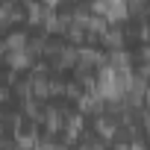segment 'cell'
I'll return each instance as SVG.
<instances>
[{
	"label": "cell",
	"instance_id": "52a82bcc",
	"mask_svg": "<svg viewBox=\"0 0 150 150\" xmlns=\"http://www.w3.org/2000/svg\"><path fill=\"white\" fill-rule=\"evenodd\" d=\"M0 135H3V124H0Z\"/></svg>",
	"mask_w": 150,
	"mask_h": 150
},
{
	"label": "cell",
	"instance_id": "8992f818",
	"mask_svg": "<svg viewBox=\"0 0 150 150\" xmlns=\"http://www.w3.org/2000/svg\"><path fill=\"white\" fill-rule=\"evenodd\" d=\"M80 150H103V147H97V144H88V147H80Z\"/></svg>",
	"mask_w": 150,
	"mask_h": 150
},
{
	"label": "cell",
	"instance_id": "5b68a950",
	"mask_svg": "<svg viewBox=\"0 0 150 150\" xmlns=\"http://www.w3.org/2000/svg\"><path fill=\"white\" fill-rule=\"evenodd\" d=\"M59 3H62V0H41V6H44V9H47V12H50V9H53V6H59Z\"/></svg>",
	"mask_w": 150,
	"mask_h": 150
},
{
	"label": "cell",
	"instance_id": "ba28073f",
	"mask_svg": "<svg viewBox=\"0 0 150 150\" xmlns=\"http://www.w3.org/2000/svg\"><path fill=\"white\" fill-rule=\"evenodd\" d=\"M135 3H141V0H135Z\"/></svg>",
	"mask_w": 150,
	"mask_h": 150
},
{
	"label": "cell",
	"instance_id": "6da1fadb",
	"mask_svg": "<svg viewBox=\"0 0 150 150\" xmlns=\"http://www.w3.org/2000/svg\"><path fill=\"white\" fill-rule=\"evenodd\" d=\"M41 121H44L47 132H62V127H65V109H47L41 115Z\"/></svg>",
	"mask_w": 150,
	"mask_h": 150
},
{
	"label": "cell",
	"instance_id": "3957f363",
	"mask_svg": "<svg viewBox=\"0 0 150 150\" xmlns=\"http://www.w3.org/2000/svg\"><path fill=\"white\" fill-rule=\"evenodd\" d=\"M94 129H97V135H100L103 141H112L115 132H118V127H115L109 118H97V121H94Z\"/></svg>",
	"mask_w": 150,
	"mask_h": 150
},
{
	"label": "cell",
	"instance_id": "277c9868",
	"mask_svg": "<svg viewBox=\"0 0 150 150\" xmlns=\"http://www.w3.org/2000/svg\"><path fill=\"white\" fill-rule=\"evenodd\" d=\"M6 65H9L12 71H24V68L30 65V53H27V50H21V53H6Z\"/></svg>",
	"mask_w": 150,
	"mask_h": 150
},
{
	"label": "cell",
	"instance_id": "7a4b0ae2",
	"mask_svg": "<svg viewBox=\"0 0 150 150\" xmlns=\"http://www.w3.org/2000/svg\"><path fill=\"white\" fill-rule=\"evenodd\" d=\"M27 44H30V41H27L24 33H12V35L3 38V47H6L9 53H21V50H27Z\"/></svg>",
	"mask_w": 150,
	"mask_h": 150
}]
</instances>
